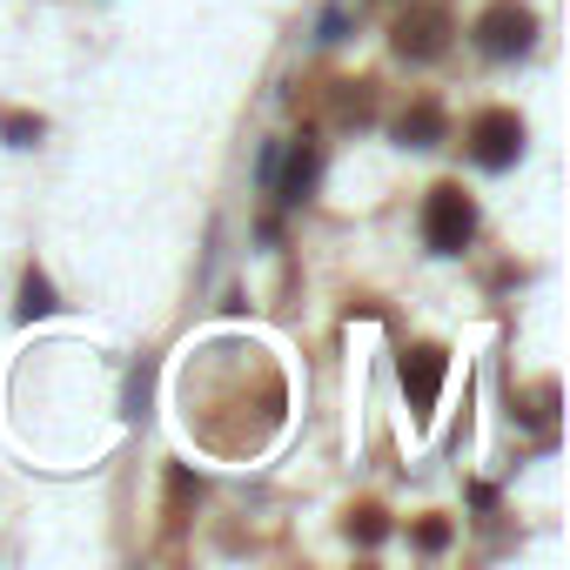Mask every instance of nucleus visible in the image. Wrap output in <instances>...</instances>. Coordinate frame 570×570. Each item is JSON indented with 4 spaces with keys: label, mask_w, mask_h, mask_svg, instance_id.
<instances>
[{
    "label": "nucleus",
    "mask_w": 570,
    "mask_h": 570,
    "mask_svg": "<svg viewBox=\"0 0 570 570\" xmlns=\"http://www.w3.org/2000/svg\"><path fill=\"white\" fill-rule=\"evenodd\" d=\"M470 235H476V202H470L456 181H436L430 202H423V242H430L436 255H463Z\"/></svg>",
    "instance_id": "f257e3e1"
},
{
    "label": "nucleus",
    "mask_w": 570,
    "mask_h": 570,
    "mask_svg": "<svg viewBox=\"0 0 570 570\" xmlns=\"http://www.w3.org/2000/svg\"><path fill=\"white\" fill-rule=\"evenodd\" d=\"M523 155V115L517 108H483L470 121V161L476 168H510Z\"/></svg>",
    "instance_id": "f03ea898"
},
{
    "label": "nucleus",
    "mask_w": 570,
    "mask_h": 570,
    "mask_svg": "<svg viewBox=\"0 0 570 570\" xmlns=\"http://www.w3.org/2000/svg\"><path fill=\"white\" fill-rule=\"evenodd\" d=\"M530 41H537V14L523 8V0H497V8L476 21V48H483V55H497V61L530 55Z\"/></svg>",
    "instance_id": "7ed1b4c3"
},
{
    "label": "nucleus",
    "mask_w": 570,
    "mask_h": 570,
    "mask_svg": "<svg viewBox=\"0 0 570 570\" xmlns=\"http://www.w3.org/2000/svg\"><path fill=\"white\" fill-rule=\"evenodd\" d=\"M443 48H450V8L416 0V8L396 21V55H403V61H436Z\"/></svg>",
    "instance_id": "20e7f679"
},
{
    "label": "nucleus",
    "mask_w": 570,
    "mask_h": 570,
    "mask_svg": "<svg viewBox=\"0 0 570 570\" xmlns=\"http://www.w3.org/2000/svg\"><path fill=\"white\" fill-rule=\"evenodd\" d=\"M443 370H450V356H443V350H430V343H416V350L403 356V396H410V410H416V416H430V410H436V396H443Z\"/></svg>",
    "instance_id": "39448f33"
},
{
    "label": "nucleus",
    "mask_w": 570,
    "mask_h": 570,
    "mask_svg": "<svg viewBox=\"0 0 570 570\" xmlns=\"http://www.w3.org/2000/svg\"><path fill=\"white\" fill-rule=\"evenodd\" d=\"M316 175H323V148H316V141H296V148H289V168L275 161L268 188H275V202H303V195L316 188Z\"/></svg>",
    "instance_id": "423d86ee"
},
{
    "label": "nucleus",
    "mask_w": 570,
    "mask_h": 570,
    "mask_svg": "<svg viewBox=\"0 0 570 570\" xmlns=\"http://www.w3.org/2000/svg\"><path fill=\"white\" fill-rule=\"evenodd\" d=\"M396 141H410V148H436V141H443V108H436V101H416V108L396 121Z\"/></svg>",
    "instance_id": "0eeeda50"
},
{
    "label": "nucleus",
    "mask_w": 570,
    "mask_h": 570,
    "mask_svg": "<svg viewBox=\"0 0 570 570\" xmlns=\"http://www.w3.org/2000/svg\"><path fill=\"white\" fill-rule=\"evenodd\" d=\"M55 309H61L55 282H48L41 268H28V275H21V309H14V316H21V323H41V316H55Z\"/></svg>",
    "instance_id": "6e6552de"
},
{
    "label": "nucleus",
    "mask_w": 570,
    "mask_h": 570,
    "mask_svg": "<svg viewBox=\"0 0 570 570\" xmlns=\"http://www.w3.org/2000/svg\"><path fill=\"white\" fill-rule=\"evenodd\" d=\"M0 135H8L14 148H35V141H41V115H14V108H8V115H0Z\"/></svg>",
    "instance_id": "1a4fd4ad"
},
{
    "label": "nucleus",
    "mask_w": 570,
    "mask_h": 570,
    "mask_svg": "<svg viewBox=\"0 0 570 570\" xmlns=\"http://www.w3.org/2000/svg\"><path fill=\"white\" fill-rule=\"evenodd\" d=\"M350 530H356L363 543H383V530H390V523H383V510H376V503H363V510L350 517Z\"/></svg>",
    "instance_id": "9d476101"
},
{
    "label": "nucleus",
    "mask_w": 570,
    "mask_h": 570,
    "mask_svg": "<svg viewBox=\"0 0 570 570\" xmlns=\"http://www.w3.org/2000/svg\"><path fill=\"white\" fill-rule=\"evenodd\" d=\"M416 543H423V550H443V543H450V523H443V517L416 523Z\"/></svg>",
    "instance_id": "9b49d317"
}]
</instances>
